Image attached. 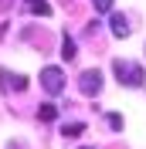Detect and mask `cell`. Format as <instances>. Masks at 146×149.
Segmentation results:
<instances>
[{
	"label": "cell",
	"instance_id": "obj_4",
	"mask_svg": "<svg viewBox=\"0 0 146 149\" xmlns=\"http://www.w3.org/2000/svg\"><path fill=\"white\" fill-rule=\"evenodd\" d=\"M0 78H4V88H14V92H24V88H27V78H24V74H10L7 68H0Z\"/></svg>",
	"mask_w": 146,
	"mask_h": 149
},
{
	"label": "cell",
	"instance_id": "obj_2",
	"mask_svg": "<svg viewBox=\"0 0 146 149\" xmlns=\"http://www.w3.org/2000/svg\"><path fill=\"white\" fill-rule=\"evenodd\" d=\"M41 85H44V92L48 95H61L65 92V74H61V68H44L41 71Z\"/></svg>",
	"mask_w": 146,
	"mask_h": 149
},
{
	"label": "cell",
	"instance_id": "obj_12",
	"mask_svg": "<svg viewBox=\"0 0 146 149\" xmlns=\"http://www.w3.org/2000/svg\"><path fill=\"white\" fill-rule=\"evenodd\" d=\"M7 3H10V0H0V10H7Z\"/></svg>",
	"mask_w": 146,
	"mask_h": 149
},
{
	"label": "cell",
	"instance_id": "obj_8",
	"mask_svg": "<svg viewBox=\"0 0 146 149\" xmlns=\"http://www.w3.org/2000/svg\"><path fill=\"white\" fill-rule=\"evenodd\" d=\"M75 51H78V47H75V41L65 34V41H61V58H65V61H75Z\"/></svg>",
	"mask_w": 146,
	"mask_h": 149
},
{
	"label": "cell",
	"instance_id": "obj_10",
	"mask_svg": "<svg viewBox=\"0 0 146 149\" xmlns=\"http://www.w3.org/2000/svg\"><path fill=\"white\" fill-rule=\"evenodd\" d=\"M92 3H95L99 14H109V10H112V0H92Z\"/></svg>",
	"mask_w": 146,
	"mask_h": 149
},
{
	"label": "cell",
	"instance_id": "obj_14",
	"mask_svg": "<svg viewBox=\"0 0 146 149\" xmlns=\"http://www.w3.org/2000/svg\"><path fill=\"white\" fill-rule=\"evenodd\" d=\"M82 149H92V146H82Z\"/></svg>",
	"mask_w": 146,
	"mask_h": 149
},
{
	"label": "cell",
	"instance_id": "obj_1",
	"mask_svg": "<svg viewBox=\"0 0 146 149\" xmlns=\"http://www.w3.org/2000/svg\"><path fill=\"white\" fill-rule=\"evenodd\" d=\"M112 71H116L119 85H126V88H139V85L146 81V78H143V68L133 65V61H122V58H116V61H112Z\"/></svg>",
	"mask_w": 146,
	"mask_h": 149
},
{
	"label": "cell",
	"instance_id": "obj_3",
	"mask_svg": "<svg viewBox=\"0 0 146 149\" xmlns=\"http://www.w3.org/2000/svg\"><path fill=\"white\" fill-rule=\"evenodd\" d=\"M78 88H82V95H99L102 92V71L99 68H85L82 71V78H78Z\"/></svg>",
	"mask_w": 146,
	"mask_h": 149
},
{
	"label": "cell",
	"instance_id": "obj_13",
	"mask_svg": "<svg viewBox=\"0 0 146 149\" xmlns=\"http://www.w3.org/2000/svg\"><path fill=\"white\" fill-rule=\"evenodd\" d=\"M27 3H37V0H27Z\"/></svg>",
	"mask_w": 146,
	"mask_h": 149
},
{
	"label": "cell",
	"instance_id": "obj_6",
	"mask_svg": "<svg viewBox=\"0 0 146 149\" xmlns=\"http://www.w3.org/2000/svg\"><path fill=\"white\" fill-rule=\"evenodd\" d=\"M82 132H85V122H65V125H61L65 139H75V136H82Z\"/></svg>",
	"mask_w": 146,
	"mask_h": 149
},
{
	"label": "cell",
	"instance_id": "obj_11",
	"mask_svg": "<svg viewBox=\"0 0 146 149\" xmlns=\"http://www.w3.org/2000/svg\"><path fill=\"white\" fill-rule=\"evenodd\" d=\"M109 129L112 132H122V115H109Z\"/></svg>",
	"mask_w": 146,
	"mask_h": 149
},
{
	"label": "cell",
	"instance_id": "obj_5",
	"mask_svg": "<svg viewBox=\"0 0 146 149\" xmlns=\"http://www.w3.org/2000/svg\"><path fill=\"white\" fill-rule=\"evenodd\" d=\"M109 27H112V34H116V37H129V31H133V27H129V20L122 17V14H112Z\"/></svg>",
	"mask_w": 146,
	"mask_h": 149
},
{
	"label": "cell",
	"instance_id": "obj_9",
	"mask_svg": "<svg viewBox=\"0 0 146 149\" xmlns=\"http://www.w3.org/2000/svg\"><path fill=\"white\" fill-rule=\"evenodd\" d=\"M31 10H34V14H41V17H51V7H48V3H41V0H37V3H31Z\"/></svg>",
	"mask_w": 146,
	"mask_h": 149
},
{
	"label": "cell",
	"instance_id": "obj_7",
	"mask_svg": "<svg viewBox=\"0 0 146 149\" xmlns=\"http://www.w3.org/2000/svg\"><path fill=\"white\" fill-rule=\"evenodd\" d=\"M37 119H41V122H55V119H58V109H55L51 102L37 105Z\"/></svg>",
	"mask_w": 146,
	"mask_h": 149
}]
</instances>
